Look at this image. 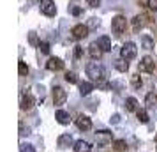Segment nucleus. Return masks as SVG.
<instances>
[{
    "instance_id": "2eb2a0df",
    "label": "nucleus",
    "mask_w": 157,
    "mask_h": 152,
    "mask_svg": "<svg viewBox=\"0 0 157 152\" xmlns=\"http://www.w3.org/2000/svg\"><path fill=\"white\" fill-rule=\"evenodd\" d=\"M95 43L102 48V51H111V39H109L108 36H101Z\"/></svg>"
},
{
    "instance_id": "423d86ee",
    "label": "nucleus",
    "mask_w": 157,
    "mask_h": 152,
    "mask_svg": "<svg viewBox=\"0 0 157 152\" xmlns=\"http://www.w3.org/2000/svg\"><path fill=\"white\" fill-rule=\"evenodd\" d=\"M51 95H53V103H55L57 106H62L65 103V99H67V94H65V90L62 87H53Z\"/></svg>"
},
{
    "instance_id": "5701e85b",
    "label": "nucleus",
    "mask_w": 157,
    "mask_h": 152,
    "mask_svg": "<svg viewBox=\"0 0 157 152\" xmlns=\"http://www.w3.org/2000/svg\"><path fill=\"white\" fill-rule=\"evenodd\" d=\"M18 72H20V76H27V72H29V65L25 64V62H20V64H18Z\"/></svg>"
},
{
    "instance_id": "cd10ccee",
    "label": "nucleus",
    "mask_w": 157,
    "mask_h": 152,
    "mask_svg": "<svg viewBox=\"0 0 157 152\" xmlns=\"http://www.w3.org/2000/svg\"><path fill=\"white\" fill-rule=\"evenodd\" d=\"M83 57V48L81 46H74V58H81Z\"/></svg>"
},
{
    "instance_id": "7ed1b4c3",
    "label": "nucleus",
    "mask_w": 157,
    "mask_h": 152,
    "mask_svg": "<svg viewBox=\"0 0 157 152\" xmlns=\"http://www.w3.org/2000/svg\"><path fill=\"white\" fill-rule=\"evenodd\" d=\"M111 29H113L115 34H122V32H125L127 29V20H125V16H115L113 20H111Z\"/></svg>"
},
{
    "instance_id": "c85d7f7f",
    "label": "nucleus",
    "mask_w": 157,
    "mask_h": 152,
    "mask_svg": "<svg viewBox=\"0 0 157 152\" xmlns=\"http://www.w3.org/2000/svg\"><path fill=\"white\" fill-rule=\"evenodd\" d=\"M39 50L43 53H50V44L48 43H39Z\"/></svg>"
},
{
    "instance_id": "2f4dec72",
    "label": "nucleus",
    "mask_w": 157,
    "mask_h": 152,
    "mask_svg": "<svg viewBox=\"0 0 157 152\" xmlns=\"http://www.w3.org/2000/svg\"><path fill=\"white\" fill-rule=\"evenodd\" d=\"M39 43H41V41H39ZM39 43H37L36 34H34V32H30V44H37V46H39Z\"/></svg>"
},
{
    "instance_id": "39448f33",
    "label": "nucleus",
    "mask_w": 157,
    "mask_h": 152,
    "mask_svg": "<svg viewBox=\"0 0 157 152\" xmlns=\"http://www.w3.org/2000/svg\"><path fill=\"white\" fill-rule=\"evenodd\" d=\"M140 71L141 72H154V69H155V62H154V58L152 57H143L141 60H140Z\"/></svg>"
},
{
    "instance_id": "e433bc0d",
    "label": "nucleus",
    "mask_w": 157,
    "mask_h": 152,
    "mask_svg": "<svg viewBox=\"0 0 157 152\" xmlns=\"http://www.w3.org/2000/svg\"><path fill=\"white\" fill-rule=\"evenodd\" d=\"M155 143H157V138H155Z\"/></svg>"
},
{
    "instance_id": "72a5a7b5",
    "label": "nucleus",
    "mask_w": 157,
    "mask_h": 152,
    "mask_svg": "<svg viewBox=\"0 0 157 152\" xmlns=\"http://www.w3.org/2000/svg\"><path fill=\"white\" fill-rule=\"evenodd\" d=\"M132 83H134L136 87H140V85H141V80H140L138 76H132Z\"/></svg>"
},
{
    "instance_id": "a878e982",
    "label": "nucleus",
    "mask_w": 157,
    "mask_h": 152,
    "mask_svg": "<svg viewBox=\"0 0 157 152\" xmlns=\"http://www.w3.org/2000/svg\"><path fill=\"white\" fill-rule=\"evenodd\" d=\"M115 149H117V150H125V149H127V143H125V142H124V140H117V142H115Z\"/></svg>"
},
{
    "instance_id": "c9c22d12",
    "label": "nucleus",
    "mask_w": 157,
    "mask_h": 152,
    "mask_svg": "<svg viewBox=\"0 0 157 152\" xmlns=\"http://www.w3.org/2000/svg\"><path fill=\"white\" fill-rule=\"evenodd\" d=\"M111 122L118 124V122H120V115H113V117H111Z\"/></svg>"
},
{
    "instance_id": "412c9836",
    "label": "nucleus",
    "mask_w": 157,
    "mask_h": 152,
    "mask_svg": "<svg viewBox=\"0 0 157 152\" xmlns=\"http://www.w3.org/2000/svg\"><path fill=\"white\" fill-rule=\"evenodd\" d=\"M141 44H143L145 50H152V48H154V39H152L150 36H143L141 37Z\"/></svg>"
},
{
    "instance_id": "393cba45",
    "label": "nucleus",
    "mask_w": 157,
    "mask_h": 152,
    "mask_svg": "<svg viewBox=\"0 0 157 152\" xmlns=\"http://www.w3.org/2000/svg\"><path fill=\"white\" fill-rule=\"evenodd\" d=\"M141 20H143V16H136V18H134V25H132L134 32H138V30L143 27V21H141Z\"/></svg>"
},
{
    "instance_id": "4468645a",
    "label": "nucleus",
    "mask_w": 157,
    "mask_h": 152,
    "mask_svg": "<svg viewBox=\"0 0 157 152\" xmlns=\"http://www.w3.org/2000/svg\"><path fill=\"white\" fill-rule=\"evenodd\" d=\"M55 119H57V122L62 124V126H67V124L71 122V117H69V113H67L65 110H58L57 113H55Z\"/></svg>"
},
{
    "instance_id": "6e6552de",
    "label": "nucleus",
    "mask_w": 157,
    "mask_h": 152,
    "mask_svg": "<svg viewBox=\"0 0 157 152\" xmlns=\"http://www.w3.org/2000/svg\"><path fill=\"white\" fill-rule=\"evenodd\" d=\"M71 34L74 39H85L88 36V27L86 25H74L71 30Z\"/></svg>"
},
{
    "instance_id": "ddd939ff",
    "label": "nucleus",
    "mask_w": 157,
    "mask_h": 152,
    "mask_svg": "<svg viewBox=\"0 0 157 152\" xmlns=\"http://www.w3.org/2000/svg\"><path fill=\"white\" fill-rule=\"evenodd\" d=\"M57 143L60 149H67V147H71L72 145V136L69 134V133H65V134H60L57 140Z\"/></svg>"
},
{
    "instance_id": "9d476101",
    "label": "nucleus",
    "mask_w": 157,
    "mask_h": 152,
    "mask_svg": "<svg viewBox=\"0 0 157 152\" xmlns=\"http://www.w3.org/2000/svg\"><path fill=\"white\" fill-rule=\"evenodd\" d=\"M46 67H48L50 71H62V69H64V62H62L58 57H51L50 60H48Z\"/></svg>"
},
{
    "instance_id": "f704fd0d",
    "label": "nucleus",
    "mask_w": 157,
    "mask_h": 152,
    "mask_svg": "<svg viewBox=\"0 0 157 152\" xmlns=\"http://www.w3.org/2000/svg\"><path fill=\"white\" fill-rule=\"evenodd\" d=\"M71 13H72L74 16H78V14H81V9H79V7H72Z\"/></svg>"
},
{
    "instance_id": "20e7f679",
    "label": "nucleus",
    "mask_w": 157,
    "mask_h": 152,
    "mask_svg": "<svg viewBox=\"0 0 157 152\" xmlns=\"http://www.w3.org/2000/svg\"><path fill=\"white\" fill-rule=\"evenodd\" d=\"M111 140H113V134H111V131H97L95 133V142H97V145L99 147H106L108 143H111Z\"/></svg>"
},
{
    "instance_id": "0eeeda50",
    "label": "nucleus",
    "mask_w": 157,
    "mask_h": 152,
    "mask_svg": "<svg viewBox=\"0 0 157 152\" xmlns=\"http://www.w3.org/2000/svg\"><path fill=\"white\" fill-rule=\"evenodd\" d=\"M41 13L46 16H55L57 14V7L53 0H41Z\"/></svg>"
},
{
    "instance_id": "f257e3e1",
    "label": "nucleus",
    "mask_w": 157,
    "mask_h": 152,
    "mask_svg": "<svg viewBox=\"0 0 157 152\" xmlns=\"http://www.w3.org/2000/svg\"><path fill=\"white\" fill-rule=\"evenodd\" d=\"M86 74L95 81H101L104 80V76H106V71H104V67L99 64V62H90V64H86Z\"/></svg>"
},
{
    "instance_id": "dca6fc26",
    "label": "nucleus",
    "mask_w": 157,
    "mask_h": 152,
    "mask_svg": "<svg viewBox=\"0 0 157 152\" xmlns=\"http://www.w3.org/2000/svg\"><path fill=\"white\" fill-rule=\"evenodd\" d=\"M90 150H92V147H90V143L85 142V140H78V142L74 143V152H90Z\"/></svg>"
},
{
    "instance_id": "a211bd4d",
    "label": "nucleus",
    "mask_w": 157,
    "mask_h": 152,
    "mask_svg": "<svg viewBox=\"0 0 157 152\" xmlns=\"http://www.w3.org/2000/svg\"><path fill=\"white\" fill-rule=\"evenodd\" d=\"M92 90H94L92 83H88V81H81V83H79V94L81 95H88Z\"/></svg>"
},
{
    "instance_id": "1a4fd4ad",
    "label": "nucleus",
    "mask_w": 157,
    "mask_h": 152,
    "mask_svg": "<svg viewBox=\"0 0 157 152\" xmlns=\"http://www.w3.org/2000/svg\"><path fill=\"white\" fill-rule=\"evenodd\" d=\"M76 126H78V129H81V131H88L92 127V120L86 115H79L78 119H76Z\"/></svg>"
},
{
    "instance_id": "aec40b11",
    "label": "nucleus",
    "mask_w": 157,
    "mask_h": 152,
    "mask_svg": "<svg viewBox=\"0 0 157 152\" xmlns=\"http://www.w3.org/2000/svg\"><path fill=\"white\" fill-rule=\"evenodd\" d=\"M115 67H117V71L125 72L129 69V64H127V60H125V58H118V60L115 62Z\"/></svg>"
},
{
    "instance_id": "bb28decb",
    "label": "nucleus",
    "mask_w": 157,
    "mask_h": 152,
    "mask_svg": "<svg viewBox=\"0 0 157 152\" xmlns=\"http://www.w3.org/2000/svg\"><path fill=\"white\" fill-rule=\"evenodd\" d=\"M20 150H21V152H36V150H34V147H32L30 143H21V145H20Z\"/></svg>"
},
{
    "instance_id": "4be33fe9",
    "label": "nucleus",
    "mask_w": 157,
    "mask_h": 152,
    "mask_svg": "<svg viewBox=\"0 0 157 152\" xmlns=\"http://www.w3.org/2000/svg\"><path fill=\"white\" fill-rule=\"evenodd\" d=\"M136 117H138V120L141 124L148 122V113H147V110H138V111H136Z\"/></svg>"
},
{
    "instance_id": "473e14b6",
    "label": "nucleus",
    "mask_w": 157,
    "mask_h": 152,
    "mask_svg": "<svg viewBox=\"0 0 157 152\" xmlns=\"http://www.w3.org/2000/svg\"><path fill=\"white\" fill-rule=\"evenodd\" d=\"M90 27H99V20L97 18H92L90 20Z\"/></svg>"
},
{
    "instance_id": "f03ea898",
    "label": "nucleus",
    "mask_w": 157,
    "mask_h": 152,
    "mask_svg": "<svg viewBox=\"0 0 157 152\" xmlns=\"http://www.w3.org/2000/svg\"><path fill=\"white\" fill-rule=\"evenodd\" d=\"M120 55H122V58H125V60H132V58L138 55V48H136V44L131 43V41L125 43L120 48Z\"/></svg>"
},
{
    "instance_id": "c756f323",
    "label": "nucleus",
    "mask_w": 157,
    "mask_h": 152,
    "mask_svg": "<svg viewBox=\"0 0 157 152\" xmlns=\"http://www.w3.org/2000/svg\"><path fill=\"white\" fill-rule=\"evenodd\" d=\"M86 4H88L90 7H99V6H101V0H86Z\"/></svg>"
},
{
    "instance_id": "f8f14e48",
    "label": "nucleus",
    "mask_w": 157,
    "mask_h": 152,
    "mask_svg": "<svg viewBox=\"0 0 157 152\" xmlns=\"http://www.w3.org/2000/svg\"><path fill=\"white\" fill-rule=\"evenodd\" d=\"M88 53H90V57H92L94 60H99L104 51H102V48H101L97 43H92L90 46H88Z\"/></svg>"
},
{
    "instance_id": "b1692460",
    "label": "nucleus",
    "mask_w": 157,
    "mask_h": 152,
    "mask_svg": "<svg viewBox=\"0 0 157 152\" xmlns=\"http://www.w3.org/2000/svg\"><path fill=\"white\" fill-rule=\"evenodd\" d=\"M65 81H69V83H78L76 72H65Z\"/></svg>"
},
{
    "instance_id": "7c9ffc66",
    "label": "nucleus",
    "mask_w": 157,
    "mask_h": 152,
    "mask_svg": "<svg viewBox=\"0 0 157 152\" xmlns=\"http://www.w3.org/2000/svg\"><path fill=\"white\" fill-rule=\"evenodd\" d=\"M152 11H157V0H148V4H147Z\"/></svg>"
},
{
    "instance_id": "f3484780",
    "label": "nucleus",
    "mask_w": 157,
    "mask_h": 152,
    "mask_svg": "<svg viewBox=\"0 0 157 152\" xmlns=\"http://www.w3.org/2000/svg\"><path fill=\"white\" fill-rule=\"evenodd\" d=\"M145 106H147L148 110L155 108L157 106V94H154V92L147 94V97H145Z\"/></svg>"
},
{
    "instance_id": "9b49d317",
    "label": "nucleus",
    "mask_w": 157,
    "mask_h": 152,
    "mask_svg": "<svg viewBox=\"0 0 157 152\" xmlns=\"http://www.w3.org/2000/svg\"><path fill=\"white\" fill-rule=\"evenodd\" d=\"M34 104H36L34 95L30 94V92H25V94H23V97H21V110H30Z\"/></svg>"
},
{
    "instance_id": "6ab92c4d",
    "label": "nucleus",
    "mask_w": 157,
    "mask_h": 152,
    "mask_svg": "<svg viewBox=\"0 0 157 152\" xmlns=\"http://www.w3.org/2000/svg\"><path fill=\"white\" fill-rule=\"evenodd\" d=\"M125 110L127 111H138V101H136V97H127L125 99Z\"/></svg>"
}]
</instances>
